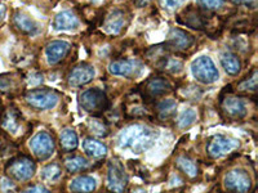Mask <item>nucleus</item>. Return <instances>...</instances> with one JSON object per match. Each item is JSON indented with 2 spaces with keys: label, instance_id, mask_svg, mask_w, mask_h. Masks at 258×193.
I'll return each instance as SVG.
<instances>
[{
  "label": "nucleus",
  "instance_id": "f257e3e1",
  "mask_svg": "<svg viewBox=\"0 0 258 193\" xmlns=\"http://www.w3.org/2000/svg\"><path fill=\"white\" fill-rule=\"evenodd\" d=\"M158 132L144 124H133L124 129L117 137V146L133 153H142L155 144Z\"/></svg>",
  "mask_w": 258,
  "mask_h": 193
},
{
  "label": "nucleus",
  "instance_id": "f03ea898",
  "mask_svg": "<svg viewBox=\"0 0 258 193\" xmlns=\"http://www.w3.org/2000/svg\"><path fill=\"white\" fill-rule=\"evenodd\" d=\"M172 90V84L163 76H151L141 84V89L137 93L145 105H153L160 96L165 95Z\"/></svg>",
  "mask_w": 258,
  "mask_h": 193
},
{
  "label": "nucleus",
  "instance_id": "7ed1b4c3",
  "mask_svg": "<svg viewBox=\"0 0 258 193\" xmlns=\"http://www.w3.org/2000/svg\"><path fill=\"white\" fill-rule=\"evenodd\" d=\"M79 103L85 112L93 115H102L110 110V100L101 89H87L79 95Z\"/></svg>",
  "mask_w": 258,
  "mask_h": 193
},
{
  "label": "nucleus",
  "instance_id": "20e7f679",
  "mask_svg": "<svg viewBox=\"0 0 258 193\" xmlns=\"http://www.w3.org/2000/svg\"><path fill=\"white\" fill-rule=\"evenodd\" d=\"M25 101L31 109L44 111L56 107L59 101V93L49 88L31 89L25 94Z\"/></svg>",
  "mask_w": 258,
  "mask_h": 193
},
{
  "label": "nucleus",
  "instance_id": "39448f33",
  "mask_svg": "<svg viewBox=\"0 0 258 193\" xmlns=\"http://www.w3.org/2000/svg\"><path fill=\"white\" fill-rule=\"evenodd\" d=\"M35 161L27 156H17L6 165L7 175L17 181L30 180L35 174Z\"/></svg>",
  "mask_w": 258,
  "mask_h": 193
},
{
  "label": "nucleus",
  "instance_id": "423d86ee",
  "mask_svg": "<svg viewBox=\"0 0 258 193\" xmlns=\"http://www.w3.org/2000/svg\"><path fill=\"white\" fill-rule=\"evenodd\" d=\"M191 72H192L194 77L197 79V81L206 85L213 84L220 77V73H218V70L214 62L207 56L199 57V58H197L192 62V64H191Z\"/></svg>",
  "mask_w": 258,
  "mask_h": 193
},
{
  "label": "nucleus",
  "instance_id": "0eeeda50",
  "mask_svg": "<svg viewBox=\"0 0 258 193\" xmlns=\"http://www.w3.org/2000/svg\"><path fill=\"white\" fill-rule=\"evenodd\" d=\"M129 184L128 174L119 158L109 161L107 167V188L112 192H124Z\"/></svg>",
  "mask_w": 258,
  "mask_h": 193
},
{
  "label": "nucleus",
  "instance_id": "6e6552de",
  "mask_svg": "<svg viewBox=\"0 0 258 193\" xmlns=\"http://www.w3.org/2000/svg\"><path fill=\"white\" fill-rule=\"evenodd\" d=\"M30 148L36 158L40 161L48 160L54 153L56 143L52 135L48 132H39L31 138L30 141Z\"/></svg>",
  "mask_w": 258,
  "mask_h": 193
},
{
  "label": "nucleus",
  "instance_id": "1a4fd4ad",
  "mask_svg": "<svg viewBox=\"0 0 258 193\" xmlns=\"http://www.w3.org/2000/svg\"><path fill=\"white\" fill-rule=\"evenodd\" d=\"M238 147V141L225 137V135L217 134L209 138L208 144H207V153L211 158H221L223 156L229 155Z\"/></svg>",
  "mask_w": 258,
  "mask_h": 193
},
{
  "label": "nucleus",
  "instance_id": "9d476101",
  "mask_svg": "<svg viewBox=\"0 0 258 193\" xmlns=\"http://www.w3.org/2000/svg\"><path fill=\"white\" fill-rule=\"evenodd\" d=\"M144 70V63L140 59H116L110 63L109 71L115 76L135 79L140 76Z\"/></svg>",
  "mask_w": 258,
  "mask_h": 193
},
{
  "label": "nucleus",
  "instance_id": "9b49d317",
  "mask_svg": "<svg viewBox=\"0 0 258 193\" xmlns=\"http://www.w3.org/2000/svg\"><path fill=\"white\" fill-rule=\"evenodd\" d=\"M221 112L230 120H243L246 116V105L241 98L234 95L220 96Z\"/></svg>",
  "mask_w": 258,
  "mask_h": 193
},
{
  "label": "nucleus",
  "instance_id": "f8f14e48",
  "mask_svg": "<svg viewBox=\"0 0 258 193\" xmlns=\"http://www.w3.org/2000/svg\"><path fill=\"white\" fill-rule=\"evenodd\" d=\"M252 184L253 181L249 174L244 169L231 170L225 176V181H223L225 188L230 192H248L252 189Z\"/></svg>",
  "mask_w": 258,
  "mask_h": 193
},
{
  "label": "nucleus",
  "instance_id": "ddd939ff",
  "mask_svg": "<svg viewBox=\"0 0 258 193\" xmlns=\"http://www.w3.org/2000/svg\"><path fill=\"white\" fill-rule=\"evenodd\" d=\"M194 41H195V39H194L192 35L176 27V29L170 30L169 35H168V39L164 44L168 48V50L183 52V50H187L188 48H191Z\"/></svg>",
  "mask_w": 258,
  "mask_h": 193
},
{
  "label": "nucleus",
  "instance_id": "4468645a",
  "mask_svg": "<svg viewBox=\"0 0 258 193\" xmlns=\"http://www.w3.org/2000/svg\"><path fill=\"white\" fill-rule=\"evenodd\" d=\"M178 22L186 27H190L194 30H204L207 27V18L204 13L200 11L199 8H194V7H188L186 8L181 15L178 16Z\"/></svg>",
  "mask_w": 258,
  "mask_h": 193
},
{
  "label": "nucleus",
  "instance_id": "2eb2a0df",
  "mask_svg": "<svg viewBox=\"0 0 258 193\" xmlns=\"http://www.w3.org/2000/svg\"><path fill=\"white\" fill-rule=\"evenodd\" d=\"M94 68L88 63H80L73 68L68 75V82L73 86H83L93 80Z\"/></svg>",
  "mask_w": 258,
  "mask_h": 193
},
{
  "label": "nucleus",
  "instance_id": "dca6fc26",
  "mask_svg": "<svg viewBox=\"0 0 258 193\" xmlns=\"http://www.w3.org/2000/svg\"><path fill=\"white\" fill-rule=\"evenodd\" d=\"M71 50L70 43L64 40H53L45 47V57L49 64H57L69 56Z\"/></svg>",
  "mask_w": 258,
  "mask_h": 193
},
{
  "label": "nucleus",
  "instance_id": "f3484780",
  "mask_svg": "<svg viewBox=\"0 0 258 193\" xmlns=\"http://www.w3.org/2000/svg\"><path fill=\"white\" fill-rule=\"evenodd\" d=\"M128 24V18L124 11L115 9L103 21V30L110 35H119Z\"/></svg>",
  "mask_w": 258,
  "mask_h": 193
},
{
  "label": "nucleus",
  "instance_id": "a211bd4d",
  "mask_svg": "<svg viewBox=\"0 0 258 193\" xmlns=\"http://www.w3.org/2000/svg\"><path fill=\"white\" fill-rule=\"evenodd\" d=\"M21 125H22V115L15 107L6 110L0 116V126L8 134H17Z\"/></svg>",
  "mask_w": 258,
  "mask_h": 193
},
{
  "label": "nucleus",
  "instance_id": "6ab92c4d",
  "mask_svg": "<svg viewBox=\"0 0 258 193\" xmlns=\"http://www.w3.org/2000/svg\"><path fill=\"white\" fill-rule=\"evenodd\" d=\"M13 25L18 31L26 35H35L39 31V26L35 21L22 12H16L13 15Z\"/></svg>",
  "mask_w": 258,
  "mask_h": 193
},
{
  "label": "nucleus",
  "instance_id": "aec40b11",
  "mask_svg": "<svg viewBox=\"0 0 258 193\" xmlns=\"http://www.w3.org/2000/svg\"><path fill=\"white\" fill-rule=\"evenodd\" d=\"M177 102L173 98H167V100L159 101L155 105V115L159 120L169 121L176 116Z\"/></svg>",
  "mask_w": 258,
  "mask_h": 193
},
{
  "label": "nucleus",
  "instance_id": "412c9836",
  "mask_svg": "<svg viewBox=\"0 0 258 193\" xmlns=\"http://www.w3.org/2000/svg\"><path fill=\"white\" fill-rule=\"evenodd\" d=\"M83 151L88 157L94 160H101L107 155V147L100 141H96L93 138H87L83 142Z\"/></svg>",
  "mask_w": 258,
  "mask_h": 193
},
{
  "label": "nucleus",
  "instance_id": "4be33fe9",
  "mask_svg": "<svg viewBox=\"0 0 258 193\" xmlns=\"http://www.w3.org/2000/svg\"><path fill=\"white\" fill-rule=\"evenodd\" d=\"M87 128L96 137L103 138L110 134L109 123L106 121V119L101 117V115H98V116L93 115L92 117H89L88 121H87Z\"/></svg>",
  "mask_w": 258,
  "mask_h": 193
},
{
  "label": "nucleus",
  "instance_id": "5701e85b",
  "mask_svg": "<svg viewBox=\"0 0 258 193\" xmlns=\"http://www.w3.org/2000/svg\"><path fill=\"white\" fill-rule=\"evenodd\" d=\"M79 26V18L70 11H64L56 16L53 27L56 30H75Z\"/></svg>",
  "mask_w": 258,
  "mask_h": 193
},
{
  "label": "nucleus",
  "instance_id": "b1692460",
  "mask_svg": "<svg viewBox=\"0 0 258 193\" xmlns=\"http://www.w3.org/2000/svg\"><path fill=\"white\" fill-rule=\"evenodd\" d=\"M220 61L222 67L225 68L226 73H229L231 76H236L241 71V62L236 54L231 52L221 53Z\"/></svg>",
  "mask_w": 258,
  "mask_h": 193
},
{
  "label": "nucleus",
  "instance_id": "393cba45",
  "mask_svg": "<svg viewBox=\"0 0 258 193\" xmlns=\"http://www.w3.org/2000/svg\"><path fill=\"white\" fill-rule=\"evenodd\" d=\"M176 166L182 174H185V175L190 179L197 178V176L199 175L200 170L198 164L192 160V158H190L186 155H181L177 157Z\"/></svg>",
  "mask_w": 258,
  "mask_h": 193
},
{
  "label": "nucleus",
  "instance_id": "a878e982",
  "mask_svg": "<svg viewBox=\"0 0 258 193\" xmlns=\"http://www.w3.org/2000/svg\"><path fill=\"white\" fill-rule=\"evenodd\" d=\"M156 70L161 71V72H167V73H178L181 72L182 68H183V63L179 59L173 58L170 57L169 54H165L164 57H161L155 64Z\"/></svg>",
  "mask_w": 258,
  "mask_h": 193
},
{
  "label": "nucleus",
  "instance_id": "bb28decb",
  "mask_svg": "<svg viewBox=\"0 0 258 193\" xmlns=\"http://www.w3.org/2000/svg\"><path fill=\"white\" fill-rule=\"evenodd\" d=\"M64 167L69 173H80V171L88 170L91 167V164L83 156L74 155L64 158Z\"/></svg>",
  "mask_w": 258,
  "mask_h": 193
},
{
  "label": "nucleus",
  "instance_id": "cd10ccee",
  "mask_svg": "<svg viewBox=\"0 0 258 193\" xmlns=\"http://www.w3.org/2000/svg\"><path fill=\"white\" fill-rule=\"evenodd\" d=\"M96 189V180L89 175H80L73 179L70 183V190L73 192H92Z\"/></svg>",
  "mask_w": 258,
  "mask_h": 193
},
{
  "label": "nucleus",
  "instance_id": "c85d7f7f",
  "mask_svg": "<svg viewBox=\"0 0 258 193\" xmlns=\"http://www.w3.org/2000/svg\"><path fill=\"white\" fill-rule=\"evenodd\" d=\"M59 144H61V148L63 149L64 152H73L74 149H77L78 144H79L77 133L70 128L62 130L61 135H59Z\"/></svg>",
  "mask_w": 258,
  "mask_h": 193
},
{
  "label": "nucleus",
  "instance_id": "c756f323",
  "mask_svg": "<svg viewBox=\"0 0 258 193\" xmlns=\"http://www.w3.org/2000/svg\"><path fill=\"white\" fill-rule=\"evenodd\" d=\"M123 109L126 119H142L147 116V109L145 103L142 105V103L128 101V103L123 105Z\"/></svg>",
  "mask_w": 258,
  "mask_h": 193
},
{
  "label": "nucleus",
  "instance_id": "7c9ffc66",
  "mask_svg": "<svg viewBox=\"0 0 258 193\" xmlns=\"http://www.w3.org/2000/svg\"><path fill=\"white\" fill-rule=\"evenodd\" d=\"M62 175V167L59 166L56 162H52V164H48L47 166L43 167L41 170V179L48 183H54V181L58 180Z\"/></svg>",
  "mask_w": 258,
  "mask_h": 193
},
{
  "label": "nucleus",
  "instance_id": "2f4dec72",
  "mask_svg": "<svg viewBox=\"0 0 258 193\" xmlns=\"http://www.w3.org/2000/svg\"><path fill=\"white\" fill-rule=\"evenodd\" d=\"M239 90L241 91H255L257 90V70L253 68L248 76L244 77L238 84Z\"/></svg>",
  "mask_w": 258,
  "mask_h": 193
},
{
  "label": "nucleus",
  "instance_id": "473e14b6",
  "mask_svg": "<svg viewBox=\"0 0 258 193\" xmlns=\"http://www.w3.org/2000/svg\"><path fill=\"white\" fill-rule=\"evenodd\" d=\"M195 121H197V112L194 111V110L188 109L181 112L179 116L177 117V126L179 129H186L192 125Z\"/></svg>",
  "mask_w": 258,
  "mask_h": 193
},
{
  "label": "nucleus",
  "instance_id": "72a5a7b5",
  "mask_svg": "<svg viewBox=\"0 0 258 193\" xmlns=\"http://www.w3.org/2000/svg\"><path fill=\"white\" fill-rule=\"evenodd\" d=\"M198 4L204 11H217L222 8L225 0H198Z\"/></svg>",
  "mask_w": 258,
  "mask_h": 193
},
{
  "label": "nucleus",
  "instance_id": "f704fd0d",
  "mask_svg": "<svg viewBox=\"0 0 258 193\" xmlns=\"http://www.w3.org/2000/svg\"><path fill=\"white\" fill-rule=\"evenodd\" d=\"M16 149H17V146L9 138H7V135L0 139V156L9 155V153L15 152Z\"/></svg>",
  "mask_w": 258,
  "mask_h": 193
},
{
  "label": "nucleus",
  "instance_id": "c9c22d12",
  "mask_svg": "<svg viewBox=\"0 0 258 193\" xmlns=\"http://www.w3.org/2000/svg\"><path fill=\"white\" fill-rule=\"evenodd\" d=\"M202 94L200 88L194 86V85H188V88H185V90L182 91V95L188 101H198L202 96Z\"/></svg>",
  "mask_w": 258,
  "mask_h": 193
},
{
  "label": "nucleus",
  "instance_id": "e433bc0d",
  "mask_svg": "<svg viewBox=\"0 0 258 193\" xmlns=\"http://www.w3.org/2000/svg\"><path fill=\"white\" fill-rule=\"evenodd\" d=\"M9 75H4V76H0V91L2 93H9L12 91L15 88V81L13 79H9Z\"/></svg>",
  "mask_w": 258,
  "mask_h": 193
},
{
  "label": "nucleus",
  "instance_id": "4c0bfd02",
  "mask_svg": "<svg viewBox=\"0 0 258 193\" xmlns=\"http://www.w3.org/2000/svg\"><path fill=\"white\" fill-rule=\"evenodd\" d=\"M183 0H160L161 6L167 9H176Z\"/></svg>",
  "mask_w": 258,
  "mask_h": 193
},
{
  "label": "nucleus",
  "instance_id": "58836bf2",
  "mask_svg": "<svg viewBox=\"0 0 258 193\" xmlns=\"http://www.w3.org/2000/svg\"><path fill=\"white\" fill-rule=\"evenodd\" d=\"M232 3L236 4V6H246V7H254L257 0H231Z\"/></svg>",
  "mask_w": 258,
  "mask_h": 193
},
{
  "label": "nucleus",
  "instance_id": "ea45409f",
  "mask_svg": "<svg viewBox=\"0 0 258 193\" xmlns=\"http://www.w3.org/2000/svg\"><path fill=\"white\" fill-rule=\"evenodd\" d=\"M26 192H48V189L43 185H31L27 188Z\"/></svg>",
  "mask_w": 258,
  "mask_h": 193
},
{
  "label": "nucleus",
  "instance_id": "a19ab883",
  "mask_svg": "<svg viewBox=\"0 0 258 193\" xmlns=\"http://www.w3.org/2000/svg\"><path fill=\"white\" fill-rule=\"evenodd\" d=\"M150 2H151V0H135V4L138 8H142V7H146Z\"/></svg>",
  "mask_w": 258,
  "mask_h": 193
},
{
  "label": "nucleus",
  "instance_id": "79ce46f5",
  "mask_svg": "<svg viewBox=\"0 0 258 193\" xmlns=\"http://www.w3.org/2000/svg\"><path fill=\"white\" fill-rule=\"evenodd\" d=\"M6 12H7V8L3 6V4H0V21L3 20V17L6 16Z\"/></svg>",
  "mask_w": 258,
  "mask_h": 193
}]
</instances>
